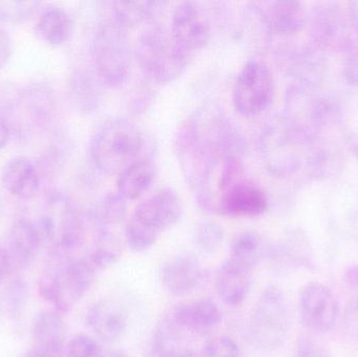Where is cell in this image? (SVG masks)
I'll return each instance as SVG.
<instances>
[{"label": "cell", "instance_id": "6da1fadb", "mask_svg": "<svg viewBox=\"0 0 358 357\" xmlns=\"http://www.w3.org/2000/svg\"><path fill=\"white\" fill-rule=\"evenodd\" d=\"M144 136L129 119H107L92 136L90 157L96 169L107 175L119 176L124 170L141 159Z\"/></svg>", "mask_w": 358, "mask_h": 357}, {"label": "cell", "instance_id": "7a4b0ae2", "mask_svg": "<svg viewBox=\"0 0 358 357\" xmlns=\"http://www.w3.org/2000/svg\"><path fill=\"white\" fill-rule=\"evenodd\" d=\"M42 245L57 255L77 249L84 238V224L73 201L62 192H52L45 199L35 221Z\"/></svg>", "mask_w": 358, "mask_h": 357}, {"label": "cell", "instance_id": "3957f363", "mask_svg": "<svg viewBox=\"0 0 358 357\" xmlns=\"http://www.w3.org/2000/svg\"><path fill=\"white\" fill-rule=\"evenodd\" d=\"M189 52L161 25L147 27L138 40L136 58L144 73L157 83L176 81L187 67Z\"/></svg>", "mask_w": 358, "mask_h": 357}, {"label": "cell", "instance_id": "277c9868", "mask_svg": "<svg viewBox=\"0 0 358 357\" xmlns=\"http://www.w3.org/2000/svg\"><path fill=\"white\" fill-rule=\"evenodd\" d=\"M92 60L99 80L109 88H120L129 77L131 50L127 29L113 18L96 27L92 43Z\"/></svg>", "mask_w": 358, "mask_h": 357}, {"label": "cell", "instance_id": "5b68a950", "mask_svg": "<svg viewBox=\"0 0 358 357\" xmlns=\"http://www.w3.org/2000/svg\"><path fill=\"white\" fill-rule=\"evenodd\" d=\"M304 136L284 115L271 119L260 136V152L267 171L277 178H287L296 174L303 163Z\"/></svg>", "mask_w": 358, "mask_h": 357}, {"label": "cell", "instance_id": "8992f818", "mask_svg": "<svg viewBox=\"0 0 358 357\" xmlns=\"http://www.w3.org/2000/svg\"><path fill=\"white\" fill-rule=\"evenodd\" d=\"M290 323L285 295L278 287H267L250 314L248 328L250 343L262 351L279 349L287 339Z\"/></svg>", "mask_w": 358, "mask_h": 357}, {"label": "cell", "instance_id": "52a82bcc", "mask_svg": "<svg viewBox=\"0 0 358 357\" xmlns=\"http://www.w3.org/2000/svg\"><path fill=\"white\" fill-rule=\"evenodd\" d=\"M96 272L88 258L65 260L44 276L40 291L55 310L63 314L85 297L96 282Z\"/></svg>", "mask_w": 358, "mask_h": 357}, {"label": "cell", "instance_id": "ba28073f", "mask_svg": "<svg viewBox=\"0 0 358 357\" xmlns=\"http://www.w3.org/2000/svg\"><path fill=\"white\" fill-rule=\"evenodd\" d=\"M336 105L315 89V84L296 81L286 94L284 117L304 136L308 145L336 119Z\"/></svg>", "mask_w": 358, "mask_h": 357}, {"label": "cell", "instance_id": "9c48e42d", "mask_svg": "<svg viewBox=\"0 0 358 357\" xmlns=\"http://www.w3.org/2000/svg\"><path fill=\"white\" fill-rule=\"evenodd\" d=\"M275 96V79L271 69L258 61H250L240 69L233 86V105L243 117H255L268 108Z\"/></svg>", "mask_w": 358, "mask_h": 357}, {"label": "cell", "instance_id": "30bf717a", "mask_svg": "<svg viewBox=\"0 0 358 357\" xmlns=\"http://www.w3.org/2000/svg\"><path fill=\"white\" fill-rule=\"evenodd\" d=\"M182 216V205L176 191L162 188L140 203L130 221L159 237L162 233L178 224Z\"/></svg>", "mask_w": 358, "mask_h": 357}, {"label": "cell", "instance_id": "8fae6325", "mask_svg": "<svg viewBox=\"0 0 358 357\" xmlns=\"http://www.w3.org/2000/svg\"><path fill=\"white\" fill-rule=\"evenodd\" d=\"M303 325L315 333H328L338 322L340 307L329 287L321 282L307 283L299 297Z\"/></svg>", "mask_w": 358, "mask_h": 357}, {"label": "cell", "instance_id": "7c38bea8", "mask_svg": "<svg viewBox=\"0 0 358 357\" xmlns=\"http://www.w3.org/2000/svg\"><path fill=\"white\" fill-rule=\"evenodd\" d=\"M170 31L176 43L189 54L202 50L210 41V25L196 2H181L174 8Z\"/></svg>", "mask_w": 358, "mask_h": 357}, {"label": "cell", "instance_id": "4fadbf2b", "mask_svg": "<svg viewBox=\"0 0 358 357\" xmlns=\"http://www.w3.org/2000/svg\"><path fill=\"white\" fill-rule=\"evenodd\" d=\"M268 209L266 193L248 180L231 187L217 203L215 214L229 217L256 218Z\"/></svg>", "mask_w": 358, "mask_h": 357}, {"label": "cell", "instance_id": "5bb4252c", "mask_svg": "<svg viewBox=\"0 0 358 357\" xmlns=\"http://www.w3.org/2000/svg\"><path fill=\"white\" fill-rule=\"evenodd\" d=\"M86 323L99 340L113 344L125 335L128 314L117 300L102 299L90 306L86 314Z\"/></svg>", "mask_w": 358, "mask_h": 357}, {"label": "cell", "instance_id": "9a60e30c", "mask_svg": "<svg viewBox=\"0 0 358 357\" xmlns=\"http://www.w3.org/2000/svg\"><path fill=\"white\" fill-rule=\"evenodd\" d=\"M201 278V263L192 254L172 256L162 266L161 279L164 289L174 297H185L193 293Z\"/></svg>", "mask_w": 358, "mask_h": 357}, {"label": "cell", "instance_id": "2e32d148", "mask_svg": "<svg viewBox=\"0 0 358 357\" xmlns=\"http://www.w3.org/2000/svg\"><path fill=\"white\" fill-rule=\"evenodd\" d=\"M267 257L275 268L281 272L300 268L313 270L315 266L310 243L300 231L286 233L277 243L268 247Z\"/></svg>", "mask_w": 358, "mask_h": 357}, {"label": "cell", "instance_id": "e0dca14e", "mask_svg": "<svg viewBox=\"0 0 358 357\" xmlns=\"http://www.w3.org/2000/svg\"><path fill=\"white\" fill-rule=\"evenodd\" d=\"M170 319L181 331L204 333L221 324L223 314L213 300L199 298L179 304Z\"/></svg>", "mask_w": 358, "mask_h": 357}, {"label": "cell", "instance_id": "ac0fdd59", "mask_svg": "<svg viewBox=\"0 0 358 357\" xmlns=\"http://www.w3.org/2000/svg\"><path fill=\"white\" fill-rule=\"evenodd\" d=\"M2 186L13 196L23 201L35 198L41 189V171L33 161L24 156L12 157L1 169Z\"/></svg>", "mask_w": 358, "mask_h": 357}, {"label": "cell", "instance_id": "d6986e66", "mask_svg": "<svg viewBox=\"0 0 358 357\" xmlns=\"http://www.w3.org/2000/svg\"><path fill=\"white\" fill-rule=\"evenodd\" d=\"M8 253L13 268L27 270L35 262L42 247V239L35 221L19 218L10 226L8 237Z\"/></svg>", "mask_w": 358, "mask_h": 357}, {"label": "cell", "instance_id": "ffe728a7", "mask_svg": "<svg viewBox=\"0 0 358 357\" xmlns=\"http://www.w3.org/2000/svg\"><path fill=\"white\" fill-rule=\"evenodd\" d=\"M61 314L44 310L35 316L31 326L35 349L50 357H60L66 349V326Z\"/></svg>", "mask_w": 358, "mask_h": 357}, {"label": "cell", "instance_id": "44dd1931", "mask_svg": "<svg viewBox=\"0 0 358 357\" xmlns=\"http://www.w3.org/2000/svg\"><path fill=\"white\" fill-rule=\"evenodd\" d=\"M252 272L227 259L217 270L215 286L225 305L237 307L248 299L252 287Z\"/></svg>", "mask_w": 358, "mask_h": 357}, {"label": "cell", "instance_id": "7402d4cb", "mask_svg": "<svg viewBox=\"0 0 358 357\" xmlns=\"http://www.w3.org/2000/svg\"><path fill=\"white\" fill-rule=\"evenodd\" d=\"M155 175L152 161L141 157L117 176V193L126 201H136L150 189Z\"/></svg>", "mask_w": 358, "mask_h": 357}, {"label": "cell", "instance_id": "603a6c76", "mask_svg": "<svg viewBox=\"0 0 358 357\" xmlns=\"http://www.w3.org/2000/svg\"><path fill=\"white\" fill-rule=\"evenodd\" d=\"M73 27V20L66 10L59 6H48L38 18L35 31L48 45L59 46L71 38Z\"/></svg>", "mask_w": 358, "mask_h": 357}, {"label": "cell", "instance_id": "cb8c5ba5", "mask_svg": "<svg viewBox=\"0 0 358 357\" xmlns=\"http://www.w3.org/2000/svg\"><path fill=\"white\" fill-rule=\"evenodd\" d=\"M268 247L259 233L242 231L231 239L229 259L252 272L267 257Z\"/></svg>", "mask_w": 358, "mask_h": 357}, {"label": "cell", "instance_id": "d4e9b609", "mask_svg": "<svg viewBox=\"0 0 358 357\" xmlns=\"http://www.w3.org/2000/svg\"><path fill=\"white\" fill-rule=\"evenodd\" d=\"M125 240L119 231L96 228L90 261L96 270H105L117 264L123 255Z\"/></svg>", "mask_w": 358, "mask_h": 357}, {"label": "cell", "instance_id": "484cf974", "mask_svg": "<svg viewBox=\"0 0 358 357\" xmlns=\"http://www.w3.org/2000/svg\"><path fill=\"white\" fill-rule=\"evenodd\" d=\"M271 29L280 35H294L306 22V14L302 3L294 0H281L271 4L267 13Z\"/></svg>", "mask_w": 358, "mask_h": 357}, {"label": "cell", "instance_id": "4316f807", "mask_svg": "<svg viewBox=\"0 0 358 357\" xmlns=\"http://www.w3.org/2000/svg\"><path fill=\"white\" fill-rule=\"evenodd\" d=\"M159 1H115L111 3V18L123 29L138 27L161 10Z\"/></svg>", "mask_w": 358, "mask_h": 357}, {"label": "cell", "instance_id": "83f0119b", "mask_svg": "<svg viewBox=\"0 0 358 357\" xmlns=\"http://www.w3.org/2000/svg\"><path fill=\"white\" fill-rule=\"evenodd\" d=\"M22 104L29 119L38 127L45 128L52 122L55 111L54 94L45 86H31L23 92Z\"/></svg>", "mask_w": 358, "mask_h": 357}, {"label": "cell", "instance_id": "f1b7e54d", "mask_svg": "<svg viewBox=\"0 0 358 357\" xmlns=\"http://www.w3.org/2000/svg\"><path fill=\"white\" fill-rule=\"evenodd\" d=\"M69 94L73 104L82 112H92L98 107V86L94 78L86 71H77L71 75Z\"/></svg>", "mask_w": 358, "mask_h": 357}, {"label": "cell", "instance_id": "f546056e", "mask_svg": "<svg viewBox=\"0 0 358 357\" xmlns=\"http://www.w3.org/2000/svg\"><path fill=\"white\" fill-rule=\"evenodd\" d=\"M126 203L127 201L122 198L117 192L107 195L99 212L96 228L119 230L120 226L125 221L127 212Z\"/></svg>", "mask_w": 358, "mask_h": 357}, {"label": "cell", "instance_id": "4dcf8cb0", "mask_svg": "<svg viewBox=\"0 0 358 357\" xmlns=\"http://www.w3.org/2000/svg\"><path fill=\"white\" fill-rule=\"evenodd\" d=\"M180 329L171 319L162 321L155 327L150 340V349L157 357L179 349L178 346Z\"/></svg>", "mask_w": 358, "mask_h": 357}, {"label": "cell", "instance_id": "1f68e13d", "mask_svg": "<svg viewBox=\"0 0 358 357\" xmlns=\"http://www.w3.org/2000/svg\"><path fill=\"white\" fill-rule=\"evenodd\" d=\"M224 228L214 221H204L198 226L195 233V245L202 253L216 254L224 242Z\"/></svg>", "mask_w": 358, "mask_h": 357}, {"label": "cell", "instance_id": "d6a6232c", "mask_svg": "<svg viewBox=\"0 0 358 357\" xmlns=\"http://www.w3.org/2000/svg\"><path fill=\"white\" fill-rule=\"evenodd\" d=\"M41 2L22 1V0H0V21L19 23L31 18Z\"/></svg>", "mask_w": 358, "mask_h": 357}, {"label": "cell", "instance_id": "836d02e7", "mask_svg": "<svg viewBox=\"0 0 358 357\" xmlns=\"http://www.w3.org/2000/svg\"><path fill=\"white\" fill-rule=\"evenodd\" d=\"M331 8L326 6V10H322L315 17V27L317 29V36L325 43H331V40L342 37V23L338 19V12Z\"/></svg>", "mask_w": 358, "mask_h": 357}, {"label": "cell", "instance_id": "e575fe53", "mask_svg": "<svg viewBox=\"0 0 358 357\" xmlns=\"http://www.w3.org/2000/svg\"><path fill=\"white\" fill-rule=\"evenodd\" d=\"M67 357H106L100 344L90 335H77L67 343Z\"/></svg>", "mask_w": 358, "mask_h": 357}, {"label": "cell", "instance_id": "d590c367", "mask_svg": "<svg viewBox=\"0 0 358 357\" xmlns=\"http://www.w3.org/2000/svg\"><path fill=\"white\" fill-rule=\"evenodd\" d=\"M202 357H241V349L235 340L222 335L204 344Z\"/></svg>", "mask_w": 358, "mask_h": 357}, {"label": "cell", "instance_id": "8d00e7d4", "mask_svg": "<svg viewBox=\"0 0 358 357\" xmlns=\"http://www.w3.org/2000/svg\"><path fill=\"white\" fill-rule=\"evenodd\" d=\"M8 310L10 316L17 320L22 316L27 304V287L21 280H14L6 291Z\"/></svg>", "mask_w": 358, "mask_h": 357}, {"label": "cell", "instance_id": "74e56055", "mask_svg": "<svg viewBox=\"0 0 358 357\" xmlns=\"http://www.w3.org/2000/svg\"><path fill=\"white\" fill-rule=\"evenodd\" d=\"M23 92L15 84L4 83L0 85V113L6 117L8 113L14 112L22 104Z\"/></svg>", "mask_w": 358, "mask_h": 357}, {"label": "cell", "instance_id": "f35d334b", "mask_svg": "<svg viewBox=\"0 0 358 357\" xmlns=\"http://www.w3.org/2000/svg\"><path fill=\"white\" fill-rule=\"evenodd\" d=\"M294 357H331L322 344L308 335L299 337Z\"/></svg>", "mask_w": 358, "mask_h": 357}, {"label": "cell", "instance_id": "ab89813d", "mask_svg": "<svg viewBox=\"0 0 358 357\" xmlns=\"http://www.w3.org/2000/svg\"><path fill=\"white\" fill-rule=\"evenodd\" d=\"M344 325L349 337L358 343V293L346 304L344 312Z\"/></svg>", "mask_w": 358, "mask_h": 357}, {"label": "cell", "instance_id": "60d3db41", "mask_svg": "<svg viewBox=\"0 0 358 357\" xmlns=\"http://www.w3.org/2000/svg\"><path fill=\"white\" fill-rule=\"evenodd\" d=\"M343 78L350 86H358V52L348 50L343 64Z\"/></svg>", "mask_w": 358, "mask_h": 357}, {"label": "cell", "instance_id": "b9f144b4", "mask_svg": "<svg viewBox=\"0 0 358 357\" xmlns=\"http://www.w3.org/2000/svg\"><path fill=\"white\" fill-rule=\"evenodd\" d=\"M13 54V41L6 29L0 27V71L6 67Z\"/></svg>", "mask_w": 358, "mask_h": 357}, {"label": "cell", "instance_id": "7bdbcfd3", "mask_svg": "<svg viewBox=\"0 0 358 357\" xmlns=\"http://www.w3.org/2000/svg\"><path fill=\"white\" fill-rule=\"evenodd\" d=\"M12 262L8 249L0 245V281L6 278L10 270H12Z\"/></svg>", "mask_w": 358, "mask_h": 357}, {"label": "cell", "instance_id": "ee69618b", "mask_svg": "<svg viewBox=\"0 0 358 357\" xmlns=\"http://www.w3.org/2000/svg\"><path fill=\"white\" fill-rule=\"evenodd\" d=\"M12 136V127L6 117L0 115V150L8 145Z\"/></svg>", "mask_w": 358, "mask_h": 357}, {"label": "cell", "instance_id": "f6af8a7d", "mask_svg": "<svg viewBox=\"0 0 358 357\" xmlns=\"http://www.w3.org/2000/svg\"><path fill=\"white\" fill-rule=\"evenodd\" d=\"M344 282L350 289H358V264L347 268L344 272Z\"/></svg>", "mask_w": 358, "mask_h": 357}, {"label": "cell", "instance_id": "bcb514c9", "mask_svg": "<svg viewBox=\"0 0 358 357\" xmlns=\"http://www.w3.org/2000/svg\"><path fill=\"white\" fill-rule=\"evenodd\" d=\"M347 14H348L351 24H352L353 27L358 31V0H357V1L348 2Z\"/></svg>", "mask_w": 358, "mask_h": 357}, {"label": "cell", "instance_id": "7dc6e473", "mask_svg": "<svg viewBox=\"0 0 358 357\" xmlns=\"http://www.w3.org/2000/svg\"><path fill=\"white\" fill-rule=\"evenodd\" d=\"M159 357H197L193 351L185 348H179V349L173 350V351L168 352Z\"/></svg>", "mask_w": 358, "mask_h": 357}, {"label": "cell", "instance_id": "c3c4849f", "mask_svg": "<svg viewBox=\"0 0 358 357\" xmlns=\"http://www.w3.org/2000/svg\"><path fill=\"white\" fill-rule=\"evenodd\" d=\"M106 357H132L130 354H128L127 352L122 351V350H115V351L110 352V354H107Z\"/></svg>", "mask_w": 358, "mask_h": 357}]
</instances>
